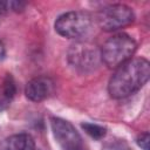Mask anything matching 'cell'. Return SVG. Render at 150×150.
I'll use <instances>...</instances> for the list:
<instances>
[{
    "label": "cell",
    "instance_id": "obj_11",
    "mask_svg": "<svg viewBox=\"0 0 150 150\" xmlns=\"http://www.w3.org/2000/svg\"><path fill=\"white\" fill-rule=\"evenodd\" d=\"M149 142H150V135L149 132H143L137 137V144L143 150H149Z\"/></svg>",
    "mask_w": 150,
    "mask_h": 150
},
{
    "label": "cell",
    "instance_id": "obj_9",
    "mask_svg": "<svg viewBox=\"0 0 150 150\" xmlns=\"http://www.w3.org/2000/svg\"><path fill=\"white\" fill-rule=\"evenodd\" d=\"M81 127L86 131V134H88L90 137H93L95 139H101L107 134V129L104 127H102V125H98V124L86 122V123H82Z\"/></svg>",
    "mask_w": 150,
    "mask_h": 150
},
{
    "label": "cell",
    "instance_id": "obj_1",
    "mask_svg": "<svg viewBox=\"0 0 150 150\" xmlns=\"http://www.w3.org/2000/svg\"><path fill=\"white\" fill-rule=\"evenodd\" d=\"M150 77V63L144 57H131L116 68L108 84L112 98H124L139 90Z\"/></svg>",
    "mask_w": 150,
    "mask_h": 150
},
{
    "label": "cell",
    "instance_id": "obj_7",
    "mask_svg": "<svg viewBox=\"0 0 150 150\" xmlns=\"http://www.w3.org/2000/svg\"><path fill=\"white\" fill-rule=\"evenodd\" d=\"M54 91V82L47 76H39L32 79L26 88L25 94L32 102H41L48 98Z\"/></svg>",
    "mask_w": 150,
    "mask_h": 150
},
{
    "label": "cell",
    "instance_id": "obj_3",
    "mask_svg": "<svg viewBox=\"0 0 150 150\" xmlns=\"http://www.w3.org/2000/svg\"><path fill=\"white\" fill-rule=\"evenodd\" d=\"M91 29V16L82 11H71L60 15L55 21V30L63 38L80 39Z\"/></svg>",
    "mask_w": 150,
    "mask_h": 150
},
{
    "label": "cell",
    "instance_id": "obj_5",
    "mask_svg": "<svg viewBox=\"0 0 150 150\" xmlns=\"http://www.w3.org/2000/svg\"><path fill=\"white\" fill-rule=\"evenodd\" d=\"M50 125L56 142L63 150H86L81 135L70 122L53 117L50 120Z\"/></svg>",
    "mask_w": 150,
    "mask_h": 150
},
{
    "label": "cell",
    "instance_id": "obj_6",
    "mask_svg": "<svg viewBox=\"0 0 150 150\" xmlns=\"http://www.w3.org/2000/svg\"><path fill=\"white\" fill-rule=\"evenodd\" d=\"M101 57L95 46L89 43L73 45L68 53L69 63L81 71H90L97 67L98 59Z\"/></svg>",
    "mask_w": 150,
    "mask_h": 150
},
{
    "label": "cell",
    "instance_id": "obj_12",
    "mask_svg": "<svg viewBox=\"0 0 150 150\" xmlns=\"http://www.w3.org/2000/svg\"><path fill=\"white\" fill-rule=\"evenodd\" d=\"M5 57V47L4 45L0 42V60H2Z\"/></svg>",
    "mask_w": 150,
    "mask_h": 150
},
{
    "label": "cell",
    "instance_id": "obj_4",
    "mask_svg": "<svg viewBox=\"0 0 150 150\" xmlns=\"http://www.w3.org/2000/svg\"><path fill=\"white\" fill-rule=\"evenodd\" d=\"M96 20L103 30L112 32L130 25L135 20V14L127 5L114 4L102 8L97 13Z\"/></svg>",
    "mask_w": 150,
    "mask_h": 150
},
{
    "label": "cell",
    "instance_id": "obj_8",
    "mask_svg": "<svg viewBox=\"0 0 150 150\" xmlns=\"http://www.w3.org/2000/svg\"><path fill=\"white\" fill-rule=\"evenodd\" d=\"M1 150H35V143L28 134H16L4 139Z\"/></svg>",
    "mask_w": 150,
    "mask_h": 150
},
{
    "label": "cell",
    "instance_id": "obj_2",
    "mask_svg": "<svg viewBox=\"0 0 150 150\" xmlns=\"http://www.w3.org/2000/svg\"><path fill=\"white\" fill-rule=\"evenodd\" d=\"M136 41L125 33H118L109 38L102 46L100 55L103 63L109 68H117L134 55Z\"/></svg>",
    "mask_w": 150,
    "mask_h": 150
},
{
    "label": "cell",
    "instance_id": "obj_10",
    "mask_svg": "<svg viewBox=\"0 0 150 150\" xmlns=\"http://www.w3.org/2000/svg\"><path fill=\"white\" fill-rule=\"evenodd\" d=\"M2 94H4V97L6 101H9L13 98L14 94H15V83H14V80L13 77L11 76V74H7L5 80H4V83H2Z\"/></svg>",
    "mask_w": 150,
    "mask_h": 150
}]
</instances>
